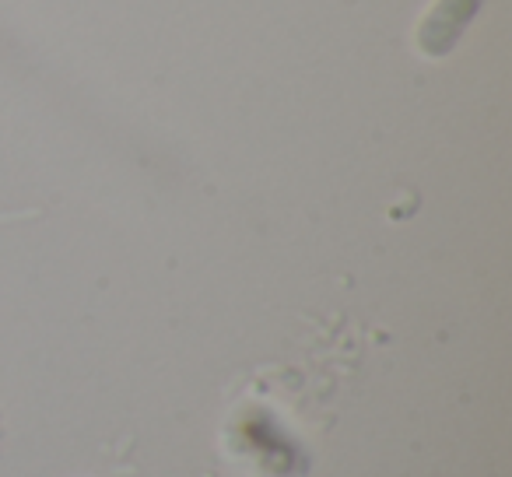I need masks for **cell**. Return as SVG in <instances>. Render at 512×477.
Segmentation results:
<instances>
[{
    "label": "cell",
    "instance_id": "obj_1",
    "mask_svg": "<svg viewBox=\"0 0 512 477\" xmlns=\"http://www.w3.org/2000/svg\"><path fill=\"white\" fill-rule=\"evenodd\" d=\"M481 4L484 0H439L418 29L421 53H425V57H435V60L453 53V46L460 43V36L467 32V25L474 22Z\"/></svg>",
    "mask_w": 512,
    "mask_h": 477
}]
</instances>
